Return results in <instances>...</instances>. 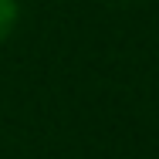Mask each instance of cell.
I'll return each mask as SVG.
<instances>
[{
    "mask_svg": "<svg viewBox=\"0 0 159 159\" xmlns=\"http://www.w3.org/2000/svg\"><path fill=\"white\" fill-rule=\"evenodd\" d=\"M14 24H17V0H0V44L10 37Z\"/></svg>",
    "mask_w": 159,
    "mask_h": 159,
    "instance_id": "cell-1",
    "label": "cell"
}]
</instances>
